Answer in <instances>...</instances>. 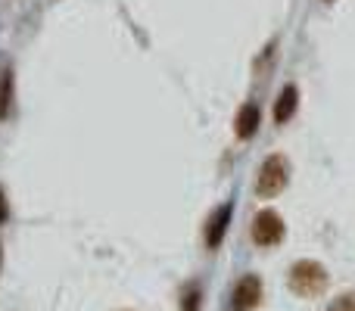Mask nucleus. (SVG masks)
<instances>
[{"label": "nucleus", "instance_id": "11", "mask_svg": "<svg viewBox=\"0 0 355 311\" xmlns=\"http://www.w3.org/2000/svg\"><path fill=\"white\" fill-rule=\"evenodd\" d=\"M10 218V206H6V199H3V187H0V224Z\"/></svg>", "mask_w": 355, "mask_h": 311}, {"label": "nucleus", "instance_id": "5", "mask_svg": "<svg viewBox=\"0 0 355 311\" xmlns=\"http://www.w3.org/2000/svg\"><path fill=\"white\" fill-rule=\"evenodd\" d=\"M231 212H234L231 202H221V206L209 215V224H206V246L209 249H218L221 246V240H225V233H227V224H231Z\"/></svg>", "mask_w": 355, "mask_h": 311}, {"label": "nucleus", "instance_id": "12", "mask_svg": "<svg viewBox=\"0 0 355 311\" xmlns=\"http://www.w3.org/2000/svg\"><path fill=\"white\" fill-rule=\"evenodd\" d=\"M0 262H3V252H0Z\"/></svg>", "mask_w": 355, "mask_h": 311}, {"label": "nucleus", "instance_id": "3", "mask_svg": "<svg viewBox=\"0 0 355 311\" xmlns=\"http://www.w3.org/2000/svg\"><path fill=\"white\" fill-rule=\"evenodd\" d=\"M284 233H287V224H284V218L275 208L256 212V218H252V243H256L259 249H275V246H281Z\"/></svg>", "mask_w": 355, "mask_h": 311}, {"label": "nucleus", "instance_id": "7", "mask_svg": "<svg viewBox=\"0 0 355 311\" xmlns=\"http://www.w3.org/2000/svg\"><path fill=\"white\" fill-rule=\"evenodd\" d=\"M296 109H300V87L287 85L281 91V97L275 100V122L277 125H287L290 118L296 116Z\"/></svg>", "mask_w": 355, "mask_h": 311}, {"label": "nucleus", "instance_id": "13", "mask_svg": "<svg viewBox=\"0 0 355 311\" xmlns=\"http://www.w3.org/2000/svg\"><path fill=\"white\" fill-rule=\"evenodd\" d=\"M324 3H334V0H324Z\"/></svg>", "mask_w": 355, "mask_h": 311}, {"label": "nucleus", "instance_id": "6", "mask_svg": "<svg viewBox=\"0 0 355 311\" xmlns=\"http://www.w3.org/2000/svg\"><path fill=\"white\" fill-rule=\"evenodd\" d=\"M259 125H262V109H259L256 103H243L237 118H234V134H237L240 141H250V137H256Z\"/></svg>", "mask_w": 355, "mask_h": 311}, {"label": "nucleus", "instance_id": "4", "mask_svg": "<svg viewBox=\"0 0 355 311\" xmlns=\"http://www.w3.org/2000/svg\"><path fill=\"white\" fill-rule=\"evenodd\" d=\"M259 302H262V281H259L256 274L240 277L237 287H234V296H231L234 311H252V308H259Z\"/></svg>", "mask_w": 355, "mask_h": 311}, {"label": "nucleus", "instance_id": "1", "mask_svg": "<svg viewBox=\"0 0 355 311\" xmlns=\"http://www.w3.org/2000/svg\"><path fill=\"white\" fill-rule=\"evenodd\" d=\"M327 283H331V274H327V268L321 262H315V258H300L287 274L290 293H296L300 299H315V296H321L327 290Z\"/></svg>", "mask_w": 355, "mask_h": 311}, {"label": "nucleus", "instance_id": "8", "mask_svg": "<svg viewBox=\"0 0 355 311\" xmlns=\"http://www.w3.org/2000/svg\"><path fill=\"white\" fill-rule=\"evenodd\" d=\"M10 106H12V72L3 69V75H0V118L10 116Z\"/></svg>", "mask_w": 355, "mask_h": 311}, {"label": "nucleus", "instance_id": "9", "mask_svg": "<svg viewBox=\"0 0 355 311\" xmlns=\"http://www.w3.org/2000/svg\"><path fill=\"white\" fill-rule=\"evenodd\" d=\"M200 283H190V287H184V296H181V311H200Z\"/></svg>", "mask_w": 355, "mask_h": 311}, {"label": "nucleus", "instance_id": "10", "mask_svg": "<svg viewBox=\"0 0 355 311\" xmlns=\"http://www.w3.org/2000/svg\"><path fill=\"white\" fill-rule=\"evenodd\" d=\"M327 311H355V293H343L340 299H334Z\"/></svg>", "mask_w": 355, "mask_h": 311}, {"label": "nucleus", "instance_id": "2", "mask_svg": "<svg viewBox=\"0 0 355 311\" xmlns=\"http://www.w3.org/2000/svg\"><path fill=\"white\" fill-rule=\"evenodd\" d=\"M290 184V162L287 156L271 153L259 165V177H256V193L262 199H275L277 193H284V187Z\"/></svg>", "mask_w": 355, "mask_h": 311}]
</instances>
